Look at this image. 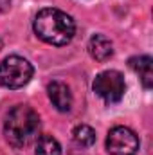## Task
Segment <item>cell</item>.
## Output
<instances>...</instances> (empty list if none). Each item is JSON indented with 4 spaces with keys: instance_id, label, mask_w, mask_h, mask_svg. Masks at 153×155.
<instances>
[{
    "instance_id": "cell-1",
    "label": "cell",
    "mask_w": 153,
    "mask_h": 155,
    "mask_svg": "<svg viewBox=\"0 0 153 155\" xmlns=\"http://www.w3.org/2000/svg\"><path fill=\"white\" fill-rule=\"evenodd\" d=\"M33 29L41 41L56 47L70 43L76 35V24L72 16L56 7H45L38 11L33 22Z\"/></svg>"
},
{
    "instance_id": "cell-12",
    "label": "cell",
    "mask_w": 153,
    "mask_h": 155,
    "mask_svg": "<svg viewBox=\"0 0 153 155\" xmlns=\"http://www.w3.org/2000/svg\"><path fill=\"white\" fill-rule=\"evenodd\" d=\"M0 49H2V40H0Z\"/></svg>"
},
{
    "instance_id": "cell-6",
    "label": "cell",
    "mask_w": 153,
    "mask_h": 155,
    "mask_svg": "<svg viewBox=\"0 0 153 155\" xmlns=\"http://www.w3.org/2000/svg\"><path fill=\"white\" fill-rule=\"evenodd\" d=\"M47 94L58 112H69L72 108V92L63 81H50L47 87Z\"/></svg>"
},
{
    "instance_id": "cell-2",
    "label": "cell",
    "mask_w": 153,
    "mask_h": 155,
    "mask_svg": "<svg viewBox=\"0 0 153 155\" xmlns=\"http://www.w3.org/2000/svg\"><path fill=\"white\" fill-rule=\"evenodd\" d=\"M40 130V116L29 105H16L9 110L4 121V135L5 141L16 148H27L36 137Z\"/></svg>"
},
{
    "instance_id": "cell-3",
    "label": "cell",
    "mask_w": 153,
    "mask_h": 155,
    "mask_svg": "<svg viewBox=\"0 0 153 155\" xmlns=\"http://www.w3.org/2000/svg\"><path fill=\"white\" fill-rule=\"evenodd\" d=\"M34 74L33 65L22 56H7L0 61V85L5 88H22Z\"/></svg>"
},
{
    "instance_id": "cell-9",
    "label": "cell",
    "mask_w": 153,
    "mask_h": 155,
    "mask_svg": "<svg viewBox=\"0 0 153 155\" xmlns=\"http://www.w3.org/2000/svg\"><path fill=\"white\" fill-rule=\"evenodd\" d=\"M72 139L79 148H90L96 143V130L88 124H77L72 130Z\"/></svg>"
},
{
    "instance_id": "cell-10",
    "label": "cell",
    "mask_w": 153,
    "mask_h": 155,
    "mask_svg": "<svg viewBox=\"0 0 153 155\" xmlns=\"http://www.w3.org/2000/svg\"><path fill=\"white\" fill-rule=\"evenodd\" d=\"M34 155H61V144L52 135H40L36 139Z\"/></svg>"
},
{
    "instance_id": "cell-7",
    "label": "cell",
    "mask_w": 153,
    "mask_h": 155,
    "mask_svg": "<svg viewBox=\"0 0 153 155\" xmlns=\"http://www.w3.org/2000/svg\"><path fill=\"white\" fill-rule=\"evenodd\" d=\"M88 52L96 61H106L114 56V45L105 35H94L88 40Z\"/></svg>"
},
{
    "instance_id": "cell-5",
    "label": "cell",
    "mask_w": 153,
    "mask_h": 155,
    "mask_svg": "<svg viewBox=\"0 0 153 155\" xmlns=\"http://www.w3.org/2000/svg\"><path fill=\"white\" fill-rule=\"evenodd\" d=\"M139 137L128 126H114L106 135V150L110 155H137Z\"/></svg>"
},
{
    "instance_id": "cell-8",
    "label": "cell",
    "mask_w": 153,
    "mask_h": 155,
    "mask_svg": "<svg viewBox=\"0 0 153 155\" xmlns=\"http://www.w3.org/2000/svg\"><path fill=\"white\" fill-rule=\"evenodd\" d=\"M128 65L133 69V72L141 78L144 88H151L153 87V60L150 56H133L130 58Z\"/></svg>"
},
{
    "instance_id": "cell-4",
    "label": "cell",
    "mask_w": 153,
    "mask_h": 155,
    "mask_svg": "<svg viewBox=\"0 0 153 155\" xmlns=\"http://www.w3.org/2000/svg\"><path fill=\"white\" fill-rule=\"evenodd\" d=\"M92 88L105 103L112 105V103H119L122 99L124 90H126V83H124V78L119 71L110 69V71H103L96 76Z\"/></svg>"
},
{
    "instance_id": "cell-11",
    "label": "cell",
    "mask_w": 153,
    "mask_h": 155,
    "mask_svg": "<svg viewBox=\"0 0 153 155\" xmlns=\"http://www.w3.org/2000/svg\"><path fill=\"white\" fill-rule=\"evenodd\" d=\"M9 7H11V0H0V11L2 13H5Z\"/></svg>"
}]
</instances>
